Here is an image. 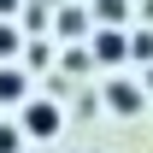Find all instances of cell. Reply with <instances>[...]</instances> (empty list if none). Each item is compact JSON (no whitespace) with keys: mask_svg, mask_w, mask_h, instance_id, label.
<instances>
[{"mask_svg":"<svg viewBox=\"0 0 153 153\" xmlns=\"http://www.w3.org/2000/svg\"><path fill=\"white\" fill-rule=\"evenodd\" d=\"M59 124H65V118H59V106H53V100H24V124H18L24 135L53 141V135H59Z\"/></svg>","mask_w":153,"mask_h":153,"instance_id":"obj_1","label":"cell"},{"mask_svg":"<svg viewBox=\"0 0 153 153\" xmlns=\"http://www.w3.org/2000/svg\"><path fill=\"white\" fill-rule=\"evenodd\" d=\"M141 100H147V88L130 82V76H112V82H106V106H112V112L135 118V112H141Z\"/></svg>","mask_w":153,"mask_h":153,"instance_id":"obj_2","label":"cell"},{"mask_svg":"<svg viewBox=\"0 0 153 153\" xmlns=\"http://www.w3.org/2000/svg\"><path fill=\"white\" fill-rule=\"evenodd\" d=\"M88 53H94V65H124V59H130V36H124V30H94Z\"/></svg>","mask_w":153,"mask_h":153,"instance_id":"obj_3","label":"cell"},{"mask_svg":"<svg viewBox=\"0 0 153 153\" xmlns=\"http://www.w3.org/2000/svg\"><path fill=\"white\" fill-rule=\"evenodd\" d=\"M0 100L12 106V100H30V76L18 71V65H0Z\"/></svg>","mask_w":153,"mask_h":153,"instance_id":"obj_4","label":"cell"},{"mask_svg":"<svg viewBox=\"0 0 153 153\" xmlns=\"http://www.w3.org/2000/svg\"><path fill=\"white\" fill-rule=\"evenodd\" d=\"M53 36H65V41H76V36H88V12L82 6H65L53 18Z\"/></svg>","mask_w":153,"mask_h":153,"instance_id":"obj_5","label":"cell"},{"mask_svg":"<svg viewBox=\"0 0 153 153\" xmlns=\"http://www.w3.org/2000/svg\"><path fill=\"white\" fill-rule=\"evenodd\" d=\"M94 18H100V30H118L130 18V0H94Z\"/></svg>","mask_w":153,"mask_h":153,"instance_id":"obj_6","label":"cell"},{"mask_svg":"<svg viewBox=\"0 0 153 153\" xmlns=\"http://www.w3.org/2000/svg\"><path fill=\"white\" fill-rule=\"evenodd\" d=\"M18 47H24V30H18V24H6V18H0V59H12Z\"/></svg>","mask_w":153,"mask_h":153,"instance_id":"obj_7","label":"cell"},{"mask_svg":"<svg viewBox=\"0 0 153 153\" xmlns=\"http://www.w3.org/2000/svg\"><path fill=\"white\" fill-rule=\"evenodd\" d=\"M130 59L153 65V30H135V36H130Z\"/></svg>","mask_w":153,"mask_h":153,"instance_id":"obj_8","label":"cell"},{"mask_svg":"<svg viewBox=\"0 0 153 153\" xmlns=\"http://www.w3.org/2000/svg\"><path fill=\"white\" fill-rule=\"evenodd\" d=\"M24 147V130L18 124H0V153H18Z\"/></svg>","mask_w":153,"mask_h":153,"instance_id":"obj_9","label":"cell"},{"mask_svg":"<svg viewBox=\"0 0 153 153\" xmlns=\"http://www.w3.org/2000/svg\"><path fill=\"white\" fill-rule=\"evenodd\" d=\"M94 53H82V47H65V71H88Z\"/></svg>","mask_w":153,"mask_h":153,"instance_id":"obj_10","label":"cell"},{"mask_svg":"<svg viewBox=\"0 0 153 153\" xmlns=\"http://www.w3.org/2000/svg\"><path fill=\"white\" fill-rule=\"evenodd\" d=\"M18 6H24V0H0V18L12 24V12H18Z\"/></svg>","mask_w":153,"mask_h":153,"instance_id":"obj_11","label":"cell"},{"mask_svg":"<svg viewBox=\"0 0 153 153\" xmlns=\"http://www.w3.org/2000/svg\"><path fill=\"white\" fill-rule=\"evenodd\" d=\"M141 88H147V94H153V65H147V82H141Z\"/></svg>","mask_w":153,"mask_h":153,"instance_id":"obj_12","label":"cell"},{"mask_svg":"<svg viewBox=\"0 0 153 153\" xmlns=\"http://www.w3.org/2000/svg\"><path fill=\"white\" fill-rule=\"evenodd\" d=\"M141 12H147V18H153V0H141Z\"/></svg>","mask_w":153,"mask_h":153,"instance_id":"obj_13","label":"cell"}]
</instances>
